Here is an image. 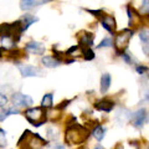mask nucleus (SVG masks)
<instances>
[{
  "label": "nucleus",
  "mask_w": 149,
  "mask_h": 149,
  "mask_svg": "<svg viewBox=\"0 0 149 149\" xmlns=\"http://www.w3.org/2000/svg\"><path fill=\"white\" fill-rule=\"evenodd\" d=\"M139 39H141L142 44L149 42V31L148 30H142L141 32H139Z\"/></svg>",
  "instance_id": "nucleus-23"
},
{
  "label": "nucleus",
  "mask_w": 149,
  "mask_h": 149,
  "mask_svg": "<svg viewBox=\"0 0 149 149\" xmlns=\"http://www.w3.org/2000/svg\"><path fill=\"white\" fill-rule=\"evenodd\" d=\"M54 149H67L65 146H62V144H57V146H55V148Z\"/></svg>",
  "instance_id": "nucleus-33"
},
{
  "label": "nucleus",
  "mask_w": 149,
  "mask_h": 149,
  "mask_svg": "<svg viewBox=\"0 0 149 149\" xmlns=\"http://www.w3.org/2000/svg\"><path fill=\"white\" fill-rule=\"evenodd\" d=\"M41 63L47 68H55L61 65V62H60L55 56H42V57H41Z\"/></svg>",
  "instance_id": "nucleus-14"
},
{
  "label": "nucleus",
  "mask_w": 149,
  "mask_h": 149,
  "mask_svg": "<svg viewBox=\"0 0 149 149\" xmlns=\"http://www.w3.org/2000/svg\"><path fill=\"white\" fill-rule=\"evenodd\" d=\"M11 102L15 107H30L32 103H34L30 96L24 95V93H20V92L13 93Z\"/></svg>",
  "instance_id": "nucleus-5"
},
{
  "label": "nucleus",
  "mask_w": 149,
  "mask_h": 149,
  "mask_svg": "<svg viewBox=\"0 0 149 149\" xmlns=\"http://www.w3.org/2000/svg\"><path fill=\"white\" fill-rule=\"evenodd\" d=\"M51 0H21L20 8H21V10L29 11V10H32V9H35L37 6L44 5V4H47Z\"/></svg>",
  "instance_id": "nucleus-8"
},
{
  "label": "nucleus",
  "mask_w": 149,
  "mask_h": 149,
  "mask_svg": "<svg viewBox=\"0 0 149 149\" xmlns=\"http://www.w3.org/2000/svg\"><path fill=\"white\" fill-rule=\"evenodd\" d=\"M104 133H106V129L102 127V125H97V127L93 129V132H92V136L95 137L97 141L101 142L102 139L104 138Z\"/></svg>",
  "instance_id": "nucleus-19"
},
{
  "label": "nucleus",
  "mask_w": 149,
  "mask_h": 149,
  "mask_svg": "<svg viewBox=\"0 0 149 149\" xmlns=\"http://www.w3.org/2000/svg\"><path fill=\"white\" fill-rule=\"evenodd\" d=\"M47 137H49V139H51V141H57L58 139V129L55 128L54 125L49 127L47 128Z\"/></svg>",
  "instance_id": "nucleus-20"
},
{
  "label": "nucleus",
  "mask_w": 149,
  "mask_h": 149,
  "mask_svg": "<svg viewBox=\"0 0 149 149\" xmlns=\"http://www.w3.org/2000/svg\"><path fill=\"white\" fill-rule=\"evenodd\" d=\"M95 149H104V148H103V147H101V146H98V147H96Z\"/></svg>",
  "instance_id": "nucleus-35"
},
{
  "label": "nucleus",
  "mask_w": 149,
  "mask_h": 149,
  "mask_svg": "<svg viewBox=\"0 0 149 149\" xmlns=\"http://www.w3.org/2000/svg\"><path fill=\"white\" fill-rule=\"evenodd\" d=\"M113 45V42H112V39H109V37H106V39H103L101 41V44L97 46L98 49H102V47H109V46Z\"/></svg>",
  "instance_id": "nucleus-25"
},
{
  "label": "nucleus",
  "mask_w": 149,
  "mask_h": 149,
  "mask_svg": "<svg viewBox=\"0 0 149 149\" xmlns=\"http://www.w3.org/2000/svg\"><path fill=\"white\" fill-rule=\"evenodd\" d=\"M22 77H39L42 74V71L39 67H35L32 65H19L17 66Z\"/></svg>",
  "instance_id": "nucleus-6"
},
{
  "label": "nucleus",
  "mask_w": 149,
  "mask_h": 149,
  "mask_svg": "<svg viewBox=\"0 0 149 149\" xmlns=\"http://www.w3.org/2000/svg\"><path fill=\"white\" fill-rule=\"evenodd\" d=\"M136 70H137L138 73H144V72L147 71V67H146V66H137Z\"/></svg>",
  "instance_id": "nucleus-32"
},
{
  "label": "nucleus",
  "mask_w": 149,
  "mask_h": 149,
  "mask_svg": "<svg viewBox=\"0 0 149 149\" xmlns=\"http://www.w3.org/2000/svg\"><path fill=\"white\" fill-rule=\"evenodd\" d=\"M82 54H83V58L87 60V61H91V60L95 58V52L91 50V47L82 49Z\"/></svg>",
  "instance_id": "nucleus-21"
},
{
  "label": "nucleus",
  "mask_w": 149,
  "mask_h": 149,
  "mask_svg": "<svg viewBox=\"0 0 149 149\" xmlns=\"http://www.w3.org/2000/svg\"><path fill=\"white\" fill-rule=\"evenodd\" d=\"M68 103H71V100H67V101L61 102V103H60V106H57V108H56V109L61 111V109H63V108H66V107L68 106Z\"/></svg>",
  "instance_id": "nucleus-27"
},
{
  "label": "nucleus",
  "mask_w": 149,
  "mask_h": 149,
  "mask_svg": "<svg viewBox=\"0 0 149 149\" xmlns=\"http://www.w3.org/2000/svg\"><path fill=\"white\" fill-rule=\"evenodd\" d=\"M114 149H123V147H122V146H120V144H118V146H117V147H116Z\"/></svg>",
  "instance_id": "nucleus-34"
},
{
  "label": "nucleus",
  "mask_w": 149,
  "mask_h": 149,
  "mask_svg": "<svg viewBox=\"0 0 149 149\" xmlns=\"http://www.w3.org/2000/svg\"><path fill=\"white\" fill-rule=\"evenodd\" d=\"M6 146V132L3 128H0V148Z\"/></svg>",
  "instance_id": "nucleus-24"
},
{
  "label": "nucleus",
  "mask_w": 149,
  "mask_h": 149,
  "mask_svg": "<svg viewBox=\"0 0 149 149\" xmlns=\"http://www.w3.org/2000/svg\"><path fill=\"white\" fill-rule=\"evenodd\" d=\"M111 86V74L109 73H103L101 77V93H104L109 90Z\"/></svg>",
  "instance_id": "nucleus-17"
},
{
  "label": "nucleus",
  "mask_w": 149,
  "mask_h": 149,
  "mask_svg": "<svg viewBox=\"0 0 149 149\" xmlns=\"http://www.w3.org/2000/svg\"><path fill=\"white\" fill-rule=\"evenodd\" d=\"M127 14H128V22L130 26L138 25L141 22V17H139L138 13L134 9H132L130 6H127Z\"/></svg>",
  "instance_id": "nucleus-16"
},
{
  "label": "nucleus",
  "mask_w": 149,
  "mask_h": 149,
  "mask_svg": "<svg viewBox=\"0 0 149 149\" xmlns=\"http://www.w3.org/2000/svg\"><path fill=\"white\" fill-rule=\"evenodd\" d=\"M41 107L44 109H51L54 107V96L52 93H46L42 97V101H41Z\"/></svg>",
  "instance_id": "nucleus-18"
},
{
  "label": "nucleus",
  "mask_w": 149,
  "mask_h": 149,
  "mask_svg": "<svg viewBox=\"0 0 149 149\" xmlns=\"http://www.w3.org/2000/svg\"><path fill=\"white\" fill-rule=\"evenodd\" d=\"M46 144H47V141H45L41 136L26 129L21 134V137L19 138L17 148L19 149H42Z\"/></svg>",
  "instance_id": "nucleus-2"
},
{
  "label": "nucleus",
  "mask_w": 149,
  "mask_h": 149,
  "mask_svg": "<svg viewBox=\"0 0 149 149\" xmlns=\"http://www.w3.org/2000/svg\"><path fill=\"white\" fill-rule=\"evenodd\" d=\"M101 22H102V26H103L107 31L111 32V34H113L114 30H116V19L113 16L103 14L101 17Z\"/></svg>",
  "instance_id": "nucleus-10"
},
{
  "label": "nucleus",
  "mask_w": 149,
  "mask_h": 149,
  "mask_svg": "<svg viewBox=\"0 0 149 149\" xmlns=\"http://www.w3.org/2000/svg\"><path fill=\"white\" fill-rule=\"evenodd\" d=\"M143 52L146 54L148 57H149V42L147 44H143Z\"/></svg>",
  "instance_id": "nucleus-31"
},
{
  "label": "nucleus",
  "mask_w": 149,
  "mask_h": 149,
  "mask_svg": "<svg viewBox=\"0 0 149 149\" xmlns=\"http://www.w3.org/2000/svg\"><path fill=\"white\" fill-rule=\"evenodd\" d=\"M47 112L42 107H31L25 111V117L29 122L35 125V127H40L47 120Z\"/></svg>",
  "instance_id": "nucleus-3"
},
{
  "label": "nucleus",
  "mask_w": 149,
  "mask_h": 149,
  "mask_svg": "<svg viewBox=\"0 0 149 149\" xmlns=\"http://www.w3.org/2000/svg\"><path fill=\"white\" fill-rule=\"evenodd\" d=\"M88 136V130L81 124L76 123H70L67 124L66 132H65V142L68 146H78L87 141Z\"/></svg>",
  "instance_id": "nucleus-1"
},
{
  "label": "nucleus",
  "mask_w": 149,
  "mask_h": 149,
  "mask_svg": "<svg viewBox=\"0 0 149 149\" xmlns=\"http://www.w3.org/2000/svg\"><path fill=\"white\" fill-rule=\"evenodd\" d=\"M93 35L91 34V32H82V34H80V36H78V42H80V47L82 49H86V47H91V46L93 45Z\"/></svg>",
  "instance_id": "nucleus-11"
},
{
  "label": "nucleus",
  "mask_w": 149,
  "mask_h": 149,
  "mask_svg": "<svg viewBox=\"0 0 149 149\" xmlns=\"http://www.w3.org/2000/svg\"><path fill=\"white\" fill-rule=\"evenodd\" d=\"M122 57H123V60H124V61L127 62V63L132 62V61H130V57H129V54H128V52H123V54H122Z\"/></svg>",
  "instance_id": "nucleus-30"
},
{
  "label": "nucleus",
  "mask_w": 149,
  "mask_h": 149,
  "mask_svg": "<svg viewBox=\"0 0 149 149\" xmlns=\"http://www.w3.org/2000/svg\"><path fill=\"white\" fill-rule=\"evenodd\" d=\"M95 108L98 109V111H102V112H111L112 109L114 108V103L112 102L111 100H101L98 102L95 103Z\"/></svg>",
  "instance_id": "nucleus-13"
},
{
  "label": "nucleus",
  "mask_w": 149,
  "mask_h": 149,
  "mask_svg": "<svg viewBox=\"0 0 149 149\" xmlns=\"http://www.w3.org/2000/svg\"><path fill=\"white\" fill-rule=\"evenodd\" d=\"M25 50L32 55H44L46 51V47L44 44L39 42V41H30V42L26 44Z\"/></svg>",
  "instance_id": "nucleus-7"
},
{
  "label": "nucleus",
  "mask_w": 149,
  "mask_h": 149,
  "mask_svg": "<svg viewBox=\"0 0 149 149\" xmlns=\"http://www.w3.org/2000/svg\"><path fill=\"white\" fill-rule=\"evenodd\" d=\"M147 118H148V114H147V111L142 108V109H138L136 113L133 114V124L134 127L137 128H142L144 123L147 122Z\"/></svg>",
  "instance_id": "nucleus-9"
},
{
  "label": "nucleus",
  "mask_w": 149,
  "mask_h": 149,
  "mask_svg": "<svg viewBox=\"0 0 149 149\" xmlns=\"http://www.w3.org/2000/svg\"><path fill=\"white\" fill-rule=\"evenodd\" d=\"M19 20L21 21L22 29H24V31H26L32 24H34V22L39 21V19H37L35 15H31V14H25V15H22V17L19 19Z\"/></svg>",
  "instance_id": "nucleus-15"
},
{
  "label": "nucleus",
  "mask_w": 149,
  "mask_h": 149,
  "mask_svg": "<svg viewBox=\"0 0 149 149\" xmlns=\"http://www.w3.org/2000/svg\"><path fill=\"white\" fill-rule=\"evenodd\" d=\"M142 15H146V14H149V0H143L141 9H139Z\"/></svg>",
  "instance_id": "nucleus-22"
},
{
  "label": "nucleus",
  "mask_w": 149,
  "mask_h": 149,
  "mask_svg": "<svg viewBox=\"0 0 149 149\" xmlns=\"http://www.w3.org/2000/svg\"><path fill=\"white\" fill-rule=\"evenodd\" d=\"M6 50L4 46H0V60H3V58H5V54H6Z\"/></svg>",
  "instance_id": "nucleus-29"
},
{
  "label": "nucleus",
  "mask_w": 149,
  "mask_h": 149,
  "mask_svg": "<svg viewBox=\"0 0 149 149\" xmlns=\"http://www.w3.org/2000/svg\"><path fill=\"white\" fill-rule=\"evenodd\" d=\"M130 118H132V113H130V111L127 108H120L117 112V114H116V120H117L119 124L128 123Z\"/></svg>",
  "instance_id": "nucleus-12"
},
{
  "label": "nucleus",
  "mask_w": 149,
  "mask_h": 149,
  "mask_svg": "<svg viewBox=\"0 0 149 149\" xmlns=\"http://www.w3.org/2000/svg\"><path fill=\"white\" fill-rule=\"evenodd\" d=\"M78 149H86V148H83V147H81V148H78Z\"/></svg>",
  "instance_id": "nucleus-36"
},
{
  "label": "nucleus",
  "mask_w": 149,
  "mask_h": 149,
  "mask_svg": "<svg viewBox=\"0 0 149 149\" xmlns=\"http://www.w3.org/2000/svg\"><path fill=\"white\" fill-rule=\"evenodd\" d=\"M8 102H9L8 97H6L5 95H4V93L0 92V107H6Z\"/></svg>",
  "instance_id": "nucleus-26"
},
{
  "label": "nucleus",
  "mask_w": 149,
  "mask_h": 149,
  "mask_svg": "<svg viewBox=\"0 0 149 149\" xmlns=\"http://www.w3.org/2000/svg\"><path fill=\"white\" fill-rule=\"evenodd\" d=\"M132 36H133V31L129 29H124L116 35L114 47H116L117 54L122 55L123 52H125V50L128 47V44H129V40L132 39Z\"/></svg>",
  "instance_id": "nucleus-4"
},
{
  "label": "nucleus",
  "mask_w": 149,
  "mask_h": 149,
  "mask_svg": "<svg viewBox=\"0 0 149 149\" xmlns=\"http://www.w3.org/2000/svg\"><path fill=\"white\" fill-rule=\"evenodd\" d=\"M87 11L93 14V15L97 16V17H102V15H103V11L102 10H87Z\"/></svg>",
  "instance_id": "nucleus-28"
}]
</instances>
